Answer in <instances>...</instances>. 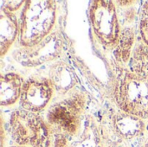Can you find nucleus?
Masks as SVG:
<instances>
[{
    "mask_svg": "<svg viewBox=\"0 0 148 147\" xmlns=\"http://www.w3.org/2000/svg\"><path fill=\"white\" fill-rule=\"evenodd\" d=\"M140 147H148V138L145 139L141 142Z\"/></svg>",
    "mask_w": 148,
    "mask_h": 147,
    "instance_id": "2eb2a0df",
    "label": "nucleus"
},
{
    "mask_svg": "<svg viewBox=\"0 0 148 147\" xmlns=\"http://www.w3.org/2000/svg\"><path fill=\"white\" fill-rule=\"evenodd\" d=\"M4 3L6 4H3V7L11 12H15L18 10L22 5H24L23 3H25V1H6Z\"/></svg>",
    "mask_w": 148,
    "mask_h": 147,
    "instance_id": "4468645a",
    "label": "nucleus"
},
{
    "mask_svg": "<svg viewBox=\"0 0 148 147\" xmlns=\"http://www.w3.org/2000/svg\"><path fill=\"white\" fill-rule=\"evenodd\" d=\"M113 95L120 110L147 120L148 47L142 42L136 43L126 65H116Z\"/></svg>",
    "mask_w": 148,
    "mask_h": 147,
    "instance_id": "f257e3e1",
    "label": "nucleus"
},
{
    "mask_svg": "<svg viewBox=\"0 0 148 147\" xmlns=\"http://www.w3.org/2000/svg\"><path fill=\"white\" fill-rule=\"evenodd\" d=\"M56 16V1H25L19 18V45L32 47L42 42L54 31Z\"/></svg>",
    "mask_w": 148,
    "mask_h": 147,
    "instance_id": "f03ea898",
    "label": "nucleus"
},
{
    "mask_svg": "<svg viewBox=\"0 0 148 147\" xmlns=\"http://www.w3.org/2000/svg\"><path fill=\"white\" fill-rule=\"evenodd\" d=\"M48 78L52 83L55 92L62 97L76 89L79 83L75 70L69 63L63 61L55 62L49 66Z\"/></svg>",
    "mask_w": 148,
    "mask_h": 147,
    "instance_id": "1a4fd4ad",
    "label": "nucleus"
},
{
    "mask_svg": "<svg viewBox=\"0 0 148 147\" xmlns=\"http://www.w3.org/2000/svg\"><path fill=\"white\" fill-rule=\"evenodd\" d=\"M112 147H128L127 145H113Z\"/></svg>",
    "mask_w": 148,
    "mask_h": 147,
    "instance_id": "dca6fc26",
    "label": "nucleus"
},
{
    "mask_svg": "<svg viewBox=\"0 0 148 147\" xmlns=\"http://www.w3.org/2000/svg\"><path fill=\"white\" fill-rule=\"evenodd\" d=\"M141 42L148 47V1L143 3L138 18Z\"/></svg>",
    "mask_w": 148,
    "mask_h": 147,
    "instance_id": "ddd939ff",
    "label": "nucleus"
},
{
    "mask_svg": "<svg viewBox=\"0 0 148 147\" xmlns=\"http://www.w3.org/2000/svg\"><path fill=\"white\" fill-rule=\"evenodd\" d=\"M114 128L120 139L130 141L144 135L146 124L144 120L119 109L114 117Z\"/></svg>",
    "mask_w": 148,
    "mask_h": 147,
    "instance_id": "9d476101",
    "label": "nucleus"
},
{
    "mask_svg": "<svg viewBox=\"0 0 148 147\" xmlns=\"http://www.w3.org/2000/svg\"><path fill=\"white\" fill-rule=\"evenodd\" d=\"M54 92V87L48 77L31 76L24 81L19 100L20 107L39 113L49 106Z\"/></svg>",
    "mask_w": 148,
    "mask_h": 147,
    "instance_id": "0eeeda50",
    "label": "nucleus"
},
{
    "mask_svg": "<svg viewBox=\"0 0 148 147\" xmlns=\"http://www.w3.org/2000/svg\"><path fill=\"white\" fill-rule=\"evenodd\" d=\"M25 80L18 73L9 72L1 75L0 79V105L10 107L20 100Z\"/></svg>",
    "mask_w": 148,
    "mask_h": 147,
    "instance_id": "f8f14e48",
    "label": "nucleus"
},
{
    "mask_svg": "<svg viewBox=\"0 0 148 147\" xmlns=\"http://www.w3.org/2000/svg\"><path fill=\"white\" fill-rule=\"evenodd\" d=\"M9 131L16 146L26 147H52L53 132L39 113L24 109L11 112Z\"/></svg>",
    "mask_w": 148,
    "mask_h": 147,
    "instance_id": "20e7f679",
    "label": "nucleus"
},
{
    "mask_svg": "<svg viewBox=\"0 0 148 147\" xmlns=\"http://www.w3.org/2000/svg\"><path fill=\"white\" fill-rule=\"evenodd\" d=\"M52 147H107V143L96 121L91 116H86L78 134H54Z\"/></svg>",
    "mask_w": 148,
    "mask_h": 147,
    "instance_id": "6e6552de",
    "label": "nucleus"
},
{
    "mask_svg": "<svg viewBox=\"0 0 148 147\" xmlns=\"http://www.w3.org/2000/svg\"><path fill=\"white\" fill-rule=\"evenodd\" d=\"M61 31L54 30L39 43L32 47H21L12 53L13 59L25 68H35L58 59L65 48Z\"/></svg>",
    "mask_w": 148,
    "mask_h": 147,
    "instance_id": "423d86ee",
    "label": "nucleus"
},
{
    "mask_svg": "<svg viewBox=\"0 0 148 147\" xmlns=\"http://www.w3.org/2000/svg\"><path fill=\"white\" fill-rule=\"evenodd\" d=\"M88 16L93 32L100 45L106 51H114L118 45L121 29L115 2L92 1Z\"/></svg>",
    "mask_w": 148,
    "mask_h": 147,
    "instance_id": "39448f33",
    "label": "nucleus"
},
{
    "mask_svg": "<svg viewBox=\"0 0 148 147\" xmlns=\"http://www.w3.org/2000/svg\"><path fill=\"white\" fill-rule=\"evenodd\" d=\"M88 105V96L83 91L75 89L62 100L54 102L47 110L45 120L53 135L78 134L83 126Z\"/></svg>",
    "mask_w": 148,
    "mask_h": 147,
    "instance_id": "7ed1b4c3",
    "label": "nucleus"
},
{
    "mask_svg": "<svg viewBox=\"0 0 148 147\" xmlns=\"http://www.w3.org/2000/svg\"><path fill=\"white\" fill-rule=\"evenodd\" d=\"M19 20L16 14L2 6L0 12V55L3 57L18 39Z\"/></svg>",
    "mask_w": 148,
    "mask_h": 147,
    "instance_id": "9b49d317",
    "label": "nucleus"
},
{
    "mask_svg": "<svg viewBox=\"0 0 148 147\" xmlns=\"http://www.w3.org/2000/svg\"><path fill=\"white\" fill-rule=\"evenodd\" d=\"M10 147H26V146H10Z\"/></svg>",
    "mask_w": 148,
    "mask_h": 147,
    "instance_id": "f3484780",
    "label": "nucleus"
}]
</instances>
